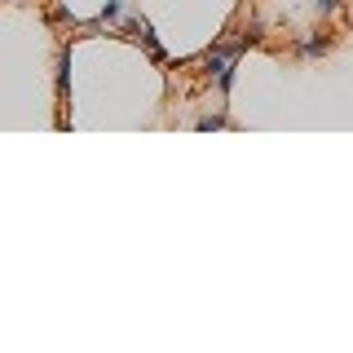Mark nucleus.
<instances>
[{"instance_id": "1", "label": "nucleus", "mask_w": 353, "mask_h": 353, "mask_svg": "<svg viewBox=\"0 0 353 353\" xmlns=\"http://www.w3.org/2000/svg\"><path fill=\"white\" fill-rule=\"evenodd\" d=\"M66 88H71V53H62L58 58V93L66 97Z\"/></svg>"}, {"instance_id": "2", "label": "nucleus", "mask_w": 353, "mask_h": 353, "mask_svg": "<svg viewBox=\"0 0 353 353\" xmlns=\"http://www.w3.org/2000/svg\"><path fill=\"white\" fill-rule=\"evenodd\" d=\"M301 53H305V58H323V53H327V40H301Z\"/></svg>"}, {"instance_id": "3", "label": "nucleus", "mask_w": 353, "mask_h": 353, "mask_svg": "<svg viewBox=\"0 0 353 353\" xmlns=\"http://www.w3.org/2000/svg\"><path fill=\"white\" fill-rule=\"evenodd\" d=\"M314 9H318V14H336L340 0H314Z\"/></svg>"}]
</instances>
